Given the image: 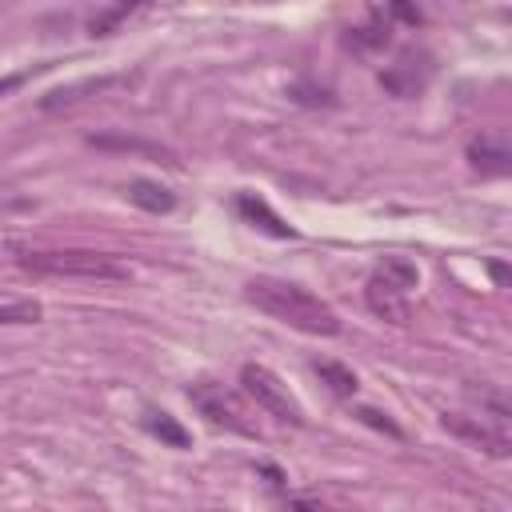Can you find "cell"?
I'll use <instances>...</instances> for the list:
<instances>
[{
  "label": "cell",
  "mask_w": 512,
  "mask_h": 512,
  "mask_svg": "<svg viewBox=\"0 0 512 512\" xmlns=\"http://www.w3.org/2000/svg\"><path fill=\"white\" fill-rule=\"evenodd\" d=\"M468 392L480 400V408H484L488 416H496L500 424H508V428H512V392H508V388L480 384V388H468Z\"/></svg>",
  "instance_id": "cell-13"
},
{
  "label": "cell",
  "mask_w": 512,
  "mask_h": 512,
  "mask_svg": "<svg viewBox=\"0 0 512 512\" xmlns=\"http://www.w3.org/2000/svg\"><path fill=\"white\" fill-rule=\"evenodd\" d=\"M364 300H368V308L380 316V320H388V324H408V292L400 288V284H392L388 276H380V272H372V280H368V288H364Z\"/></svg>",
  "instance_id": "cell-8"
},
{
  "label": "cell",
  "mask_w": 512,
  "mask_h": 512,
  "mask_svg": "<svg viewBox=\"0 0 512 512\" xmlns=\"http://www.w3.org/2000/svg\"><path fill=\"white\" fill-rule=\"evenodd\" d=\"M356 416H360L368 428H376V432H384V436H396V440H400V428H396L384 412H376V408H356Z\"/></svg>",
  "instance_id": "cell-20"
},
{
  "label": "cell",
  "mask_w": 512,
  "mask_h": 512,
  "mask_svg": "<svg viewBox=\"0 0 512 512\" xmlns=\"http://www.w3.org/2000/svg\"><path fill=\"white\" fill-rule=\"evenodd\" d=\"M124 192H128V200H132L136 208H144V212H172V208H176V196H172L164 184H156V180H132Z\"/></svg>",
  "instance_id": "cell-12"
},
{
  "label": "cell",
  "mask_w": 512,
  "mask_h": 512,
  "mask_svg": "<svg viewBox=\"0 0 512 512\" xmlns=\"http://www.w3.org/2000/svg\"><path fill=\"white\" fill-rule=\"evenodd\" d=\"M316 376H320V384H328L336 396H356V388H360L356 372L344 368V364H336V360H320V364H316Z\"/></svg>",
  "instance_id": "cell-14"
},
{
  "label": "cell",
  "mask_w": 512,
  "mask_h": 512,
  "mask_svg": "<svg viewBox=\"0 0 512 512\" xmlns=\"http://www.w3.org/2000/svg\"><path fill=\"white\" fill-rule=\"evenodd\" d=\"M444 428L452 432V436H460V440H468L472 448H480L484 456H496V460H504V456H512V440L504 436V432H496V428H488V424H480V420H472V416H444Z\"/></svg>",
  "instance_id": "cell-7"
},
{
  "label": "cell",
  "mask_w": 512,
  "mask_h": 512,
  "mask_svg": "<svg viewBox=\"0 0 512 512\" xmlns=\"http://www.w3.org/2000/svg\"><path fill=\"white\" fill-rule=\"evenodd\" d=\"M432 80V56L428 52H404L396 64H388L380 72V84L392 92V96H416L424 92V84Z\"/></svg>",
  "instance_id": "cell-5"
},
{
  "label": "cell",
  "mask_w": 512,
  "mask_h": 512,
  "mask_svg": "<svg viewBox=\"0 0 512 512\" xmlns=\"http://www.w3.org/2000/svg\"><path fill=\"white\" fill-rule=\"evenodd\" d=\"M128 12H132L128 4H116V8H108V12H100V16H92V24H88V28H92V36H108V32H112Z\"/></svg>",
  "instance_id": "cell-19"
},
{
  "label": "cell",
  "mask_w": 512,
  "mask_h": 512,
  "mask_svg": "<svg viewBox=\"0 0 512 512\" xmlns=\"http://www.w3.org/2000/svg\"><path fill=\"white\" fill-rule=\"evenodd\" d=\"M248 304H256L260 312H268L272 320L308 332V336H336L340 332V316L332 312V304H324L320 296H312L308 288L292 284V280H272V276H256L244 284Z\"/></svg>",
  "instance_id": "cell-1"
},
{
  "label": "cell",
  "mask_w": 512,
  "mask_h": 512,
  "mask_svg": "<svg viewBox=\"0 0 512 512\" xmlns=\"http://www.w3.org/2000/svg\"><path fill=\"white\" fill-rule=\"evenodd\" d=\"M376 272H380V276H388L392 284H400L404 292H408V288H416V264H408V260H400V256H388Z\"/></svg>",
  "instance_id": "cell-18"
},
{
  "label": "cell",
  "mask_w": 512,
  "mask_h": 512,
  "mask_svg": "<svg viewBox=\"0 0 512 512\" xmlns=\"http://www.w3.org/2000/svg\"><path fill=\"white\" fill-rule=\"evenodd\" d=\"M236 208H240V216H244L248 224L264 228L268 236H280V240H292V236H296V228L284 224V220L268 208V200H260V196H252V192H240V196H236Z\"/></svg>",
  "instance_id": "cell-9"
},
{
  "label": "cell",
  "mask_w": 512,
  "mask_h": 512,
  "mask_svg": "<svg viewBox=\"0 0 512 512\" xmlns=\"http://www.w3.org/2000/svg\"><path fill=\"white\" fill-rule=\"evenodd\" d=\"M240 384H244V392L268 412V416H276V420H288V424H304V408L296 404V396L288 392V384H280V376L276 372H268L264 364H244L240 368Z\"/></svg>",
  "instance_id": "cell-3"
},
{
  "label": "cell",
  "mask_w": 512,
  "mask_h": 512,
  "mask_svg": "<svg viewBox=\"0 0 512 512\" xmlns=\"http://www.w3.org/2000/svg\"><path fill=\"white\" fill-rule=\"evenodd\" d=\"M344 44L356 48V52L384 48V44H388V24H364V28H352V32L344 36Z\"/></svg>",
  "instance_id": "cell-16"
},
{
  "label": "cell",
  "mask_w": 512,
  "mask_h": 512,
  "mask_svg": "<svg viewBox=\"0 0 512 512\" xmlns=\"http://www.w3.org/2000/svg\"><path fill=\"white\" fill-rule=\"evenodd\" d=\"M20 264H24L28 272H44V276L128 280V264H120L116 256H104V252H80V248H64V252H28Z\"/></svg>",
  "instance_id": "cell-2"
},
{
  "label": "cell",
  "mask_w": 512,
  "mask_h": 512,
  "mask_svg": "<svg viewBox=\"0 0 512 512\" xmlns=\"http://www.w3.org/2000/svg\"><path fill=\"white\" fill-rule=\"evenodd\" d=\"M468 160L480 176H512V152L500 144L476 140V144H468Z\"/></svg>",
  "instance_id": "cell-10"
},
{
  "label": "cell",
  "mask_w": 512,
  "mask_h": 512,
  "mask_svg": "<svg viewBox=\"0 0 512 512\" xmlns=\"http://www.w3.org/2000/svg\"><path fill=\"white\" fill-rule=\"evenodd\" d=\"M144 428H148L152 436H160L164 444H172V448H188V444H192V436H188L168 412H148V416H144Z\"/></svg>",
  "instance_id": "cell-15"
},
{
  "label": "cell",
  "mask_w": 512,
  "mask_h": 512,
  "mask_svg": "<svg viewBox=\"0 0 512 512\" xmlns=\"http://www.w3.org/2000/svg\"><path fill=\"white\" fill-rule=\"evenodd\" d=\"M188 400H192V404L200 408V416H208L212 424H224V428L244 432V436H260L256 424H252V416H248V408H244V400H240L232 388H224V384H192V388H188Z\"/></svg>",
  "instance_id": "cell-4"
},
{
  "label": "cell",
  "mask_w": 512,
  "mask_h": 512,
  "mask_svg": "<svg viewBox=\"0 0 512 512\" xmlns=\"http://www.w3.org/2000/svg\"><path fill=\"white\" fill-rule=\"evenodd\" d=\"M128 84H132L128 76H88V80L52 88L48 96H40V108H44V112L72 108V104H80V100H92V96H104V92H116V88H128Z\"/></svg>",
  "instance_id": "cell-6"
},
{
  "label": "cell",
  "mask_w": 512,
  "mask_h": 512,
  "mask_svg": "<svg viewBox=\"0 0 512 512\" xmlns=\"http://www.w3.org/2000/svg\"><path fill=\"white\" fill-rule=\"evenodd\" d=\"M44 316V308L36 300H4L0 304V320L4 324H36Z\"/></svg>",
  "instance_id": "cell-17"
},
{
  "label": "cell",
  "mask_w": 512,
  "mask_h": 512,
  "mask_svg": "<svg viewBox=\"0 0 512 512\" xmlns=\"http://www.w3.org/2000/svg\"><path fill=\"white\" fill-rule=\"evenodd\" d=\"M288 508H292V512H328V508H324V504H316L312 496H292V500H288Z\"/></svg>",
  "instance_id": "cell-21"
},
{
  "label": "cell",
  "mask_w": 512,
  "mask_h": 512,
  "mask_svg": "<svg viewBox=\"0 0 512 512\" xmlns=\"http://www.w3.org/2000/svg\"><path fill=\"white\" fill-rule=\"evenodd\" d=\"M96 148H108V152H144V156H160V160H168V164H176V156L168 152V148H160V144H148V140H140V136H120V132H96V136H88Z\"/></svg>",
  "instance_id": "cell-11"
}]
</instances>
